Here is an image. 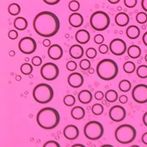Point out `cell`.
Listing matches in <instances>:
<instances>
[{"label":"cell","mask_w":147,"mask_h":147,"mask_svg":"<svg viewBox=\"0 0 147 147\" xmlns=\"http://www.w3.org/2000/svg\"><path fill=\"white\" fill-rule=\"evenodd\" d=\"M34 30L38 35L50 38L57 34L60 30V21L57 15L51 11H41L33 21Z\"/></svg>","instance_id":"obj_1"},{"label":"cell","mask_w":147,"mask_h":147,"mask_svg":"<svg viewBox=\"0 0 147 147\" xmlns=\"http://www.w3.org/2000/svg\"><path fill=\"white\" fill-rule=\"evenodd\" d=\"M38 126L43 129L50 130L55 128L60 123V115L58 111L52 107H46L38 111L36 117Z\"/></svg>","instance_id":"obj_2"},{"label":"cell","mask_w":147,"mask_h":147,"mask_svg":"<svg viewBox=\"0 0 147 147\" xmlns=\"http://www.w3.org/2000/svg\"><path fill=\"white\" fill-rule=\"evenodd\" d=\"M96 71L100 79L110 81L115 79L118 75L119 67L115 61L111 59H104L97 64Z\"/></svg>","instance_id":"obj_3"},{"label":"cell","mask_w":147,"mask_h":147,"mask_svg":"<svg viewBox=\"0 0 147 147\" xmlns=\"http://www.w3.org/2000/svg\"><path fill=\"white\" fill-rule=\"evenodd\" d=\"M54 92L53 88L47 84H39L33 90V97L39 104H47L53 100Z\"/></svg>","instance_id":"obj_4"},{"label":"cell","mask_w":147,"mask_h":147,"mask_svg":"<svg viewBox=\"0 0 147 147\" xmlns=\"http://www.w3.org/2000/svg\"><path fill=\"white\" fill-rule=\"evenodd\" d=\"M115 139L121 144H129L137 137L135 127L129 124H123L116 128L115 132Z\"/></svg>","instance_id":"obj_5"},{"label":"cell","mask_w":147,"mask_h":147,"mask_svg":"<svg viewBox=\"0 0 147 147\" xmlns=\"http://www.w3.org/2000/svg\"><path fill=\"white\" fill-rule=\"evenodd\" d=\"M110 16L103 11H95L90 17L91 26L97 31H103L106 30L110 26Z\"/></svg>","instance_id":"obj_6"},{"label":"cell","mask_w":147,"mask_h":147,"mask_svg":"<svg viewBox=\"0 0 147 147\" xmlns=\"http://www.w3.org/2000/svg\"><path fill=\"white\" fill-rule=\"evenodd\" d=\"M85 137L91 141H96L102 137L104 134V127L98 121H90L84 128Z\"/></svg>","instance_id":"obj_7"},{"label":"cell","mask_w":147,"mask_h":147,"mask_svg":"<svg viewBox=\"0 0 147 147\" xmlns=\"http://www.w3.org/2000/svg\"><path fill=\"white\" fill-rule=\"evenodd\" d=\"M59 68L56 64L53 62H47L45 63L40 70V74L43 79L47 81H53L56 79H57L59 76Z\"/></svg>","instance_id":"obj_8"},{"label":"cell","mask_w":147,"mask_h":147,"mask_svg":"<svg viewBox=\"0 0 147 147\" xmlns=\"http://www.w3.org/2000/svg\"><path fill=\"white\" fill-rule=\"evenodd\" d=\"M18 47L22 53L30 55L35 52L37 48V43L35 40L31 37H24L20 40Z\"/></svg>","instance_id":"obj_9"},{"label":"cell","mask_w":147,"mask_h":147,"mask_svg":"<svg viewBox=\"0 0 147 147\" xmlns=\"http://www.w3.org/2000/svg\"><path fill=\"white\" fill-rule=\"evenodd\" d=\"M132 99L139 104H144L147 102V85L138 84L131 92Z\"/></svg>","instance_id":"obj_10"},{"label":"cell","mask_w":147,"mask_h":147,"mask_svg":"<svg viewBox=\"0 0 147 147\" xmlns=\"http://www.w3.org/2000/svg\"><path fill=\"white\" fill-rule=\"evenodd\" d=\"M110 50L112 54L115 56H122L126 53L127 48L126 42L121 38H115L110 43Z\"/></svg>","instance_id":"obj_11"},{"label":"cell","mask_w":147,"mask_h":147,"mask_svg":"<svg viewBox=\"0 0 147 147\" xmlns=\"http://www.w3.org/2000/svg\"><path fill=\"white\" fill-rule=\"evenodd\" d=\"M109 116L110 119L114 122H121L126 117V110L120 105L112 106L109 111Z\"/></svg>","instance_id":"obj_12"},{"label":"cell","mask_w":147,"mask_h":147,"mask_svg":"<svg viewBox=\"0 0 147 147\" xmlns=\"http://www.w3.org/2000/svg\"><path fill=\"white\" fill-rule=\"evenodd\" d=\"M67 80H68L69 85L74 88H78L82 87V85L84 83V76L78 72L70 74L69 75Z\"/></svg>","instance_id":"obj_13"},{"label":"cell","mask_w":147,"mask_h":147,"mask_svg":"<svg viewBox=\"0 0 147 147\" xmlns=\"http://www.w3.org/2000/svg\"><path fill=\"white\" fill-rule=\"evenodd\" d=\"M48 57L52 60L57 61L59 59L62 57L63 56V49L58 44H53L51 47H49L47 51Z\"/></svg>","instance_id":"obj_14"},{"label":"cell","mask_w":147,"mask_h":147,"mask_svg":"<svg viewBox=\"0 0 147 147\" xmlns=\"http://www.w3.org/2000/svg\"><path fill=\"white\" fill-rule=\"evenodd\" d=\"M64 137L66 139L73 141L77 139L79 136V128L74 125H68L64 128L63 131Z\"/></svg>","instance_id":"obj_15"},{"label":"cell","mask_w":147,"mask_h":147,"mask_svg":"<svg viewBox=\"0 0 147 147\" xmlns=\"http://www.w3.org/2000/svg\"><path fill=\"white\" fill-rule=\"evenodd\" d=\"M69 23L71 26L79 28L84 24V17L81 14L74 12L69 17Z\"/></svg>","instance_id":"obj_16"},{"label":"cell","mask_w":147,"mask_h":147,"mask_svg":"<svg viewBox=\"0 0 147 147\" xmlns=\"http://www.w3.org/2000/svg\"><path fill=\"white\" fill-rule=\"evenodd\" d=\"M75 39L76 41L80 44H86L89 42L90 34L89 32L86 30H79L76 32L75 34Z\"/></svg>","instance_id":"obj_17"},{"label":"cell","mask_w":147,"mask_h":147,"mask_svg":"<svg viewBox=\"0 0 147 147\" xmlns=\"http://www.w3.org/2000/svg\"><path fill=\"white\" fill-rule=\"evenodd\" d=\"M69 55L70 57L74 59H80L84 56V48L82 47V46H80L79 44H74L72 45L70 48H69Z\"/></svg>","instance_id":"obj_18"},{"label":"cell","mask_w":147,"mask_h":147,"mask_svg":"<svg viewBox=\"0 0 147 147\" xmlns=\"http://www.w3.org/2000/svg\"><path fill=\"white\" fill-rule=\"evenodd\" d=\"M115 21L116 25H118L119 26H126L129 23V16L128 15H127L125 12H119L115 16Z\"/></svg>","instance_id":"obj_19"},{"label":"cell","mask_w":147,"mask_h":147,"mask_svg":"<svg viewBox=\"0 0 147 147\" xmlns=\"http://www.w3.org/2000/svg\"><path fill=\"white\" fill-rule=\"evenodd\" d=\"M78 99L83 104H88L92 100V94L88 90H82L78 95Z\"/></svg>","instance_id":"obj_20"},{"label":"cell","mask_w":147,"mask_h":147,"mask_svg":"<svg viewBox=\"0 0 147 147\" xmlns=\"http://www.w3.org/2000/svg\"><path fill=\"white\" fill-rule=\"evenodd\" d=\"M71 116L76 120L83 119L85 116V110L81 106H74L71 110Z\"/></svg>","instance_id":"obj_21"},{"label":"cell","mask_w":147,"mask_h":147,"mask_svg":"<svg viewBox=\"0 0 147 147\" xmlns=\"http://www.w3.org/2000/svg\"><path fill=\"white\" fill-rule=\"evenodd\" d=\"M127 53L128 54V57L131 59H137L142 55V50L137 45H131L127 48Z\"/></svg>","instance_id":"obj_22"},{"label":"cell","mask_w":147,"mask_h":147,"mask_svg":"<svg viewBox=\"0 0 147 147\" xmlns=\"http://www.w3.org/2000/svg\"><path fill=\"white\" fill-rule=\"evenodd\" d=\"M140 29L136 26H130L127 28L126 34L131 39H136L140 36Z\"/></svg>","instance_id":"obj_23"},{"label":"cell","mask_w":147,"mask_h":147,"mask_svg":"<svg viewBox=\"0 0 147 147\" xmlns=\"http://www.w3.org/2000/svg\"><path fill=\"white\" fill-rule=\"evenodd\" d=\"M14 27L18 30H25L28 26V21L24 17H17L13 22Z\"/></svg>","instance_id":"obj_24"},{"label":"cell","mask_w":147,"mask_h":147,"mask_svg":"<svg viewBox=\"0 0 147 147\" xmlns=\"http://www.w3.org/2000/svg\"><path fill=\"white\" fill-rule=\"evenodd\" d=\"M105 100H107L108 102H115L118 100V92H116L115 90H108L105 94Z\"/></svg>","instance_id":"obj_25"},{"label":"cell","mask_w":147,"mask_h":147,"mask_svg":"<svg viewBox=\"0 0 147 147\" xmlns=\"http://www.w3.org/2000/svg\"><path fill=\"white\" fill-rule=\"evenodd\" d=\"M131 82L128 81V80H126V79L122 80L120 83L119 84V88L123 92H129L130 89H131Z\"/></svg>","instance_id":"obj_26"},{"label":"cell","mask_w":147,"mask_h":147,"mask_svg":"<svg viewBox=\"0 0 147 147\" xmlns=\"http://www.w3.org/2000/svg\"><path fill=\"white\" fill-rule=\"evenodd\" d=\"M7 10L11 16H17L21 12V7L17 3H11L9 5Z\"/></svg>","instance_id":"obj_27"},{"label":"cell","mask_w":147,"mask_h":147,"mask_svg":"<svg viewBox=\"0 0 147 147\" xmlns=\"http://www.w3.org/2000/svg\"><path fill=\"white\" fill-rule=\"evenodd\" d=\"M137 76L141 79H146L147 78V65H142L138 66L136 70Z\"/></svg>","instance_id":"obj_28"},{"label":"cell","mask_w":147,"mask_h":147,"mask_svg":"<svg viewBox=\"0 0 147 147\" xmlns=\"http://www.w3.org/2000/svg\"><path fill=\"white\" fill-rule=\"evenodd\" d=\"M123 70L124 72H126L127 74H131L133 73L135 70H137L136 69V65L133 63L132 61H126L125 63L123 64Z\"/></svg>","instance_id":"obj_29"},{"label":"cell","mask_w":147,"mask_h":147,"mask_svg":"<svg viewBox=\"0 0 147 147\" xmlns=\"http://www.w3.org/2000/svg\"><path fill=\"white\" fill-rule=\"evenodd\" d=\"M21 72L25 75H30L33 72V65L29 63H25L21 65Z\"/></svg>","instance_id":"obj_30"},{"label":"cell","mask_w":147,"mask_h":147,"mask_svg":"<svg viewBox=\"0 0 147 147\" xmlns=\"http://www.w3.org/2000/svg\"><path fill=\"white\" fill-rule=\"evenodd\" d=\"M75 97L73 95H66L63 99V102L65 105L66 106H73L75 104Z\"/></svg>","instance_id":"obj_31"},{"label":"cell","mask_w":147,"mask_h":147,"mask_svg":"<svg viewBox=\"0 0 147 147\" xmlns=\"http://www.w3.org/2000/svg\"><path fill=\"white\" fill-rule=\"evenodd\" d=\"M92 112L95 115H100L104 112V107L100 104H94L92 107Z\"/></svg>","instance_id":"obj_32"},{"label":"cell","mask_w":147,"mask_h":147,"mask_svg":"<svg viewBox=\"0 0 147 147\" xmlns=\"http://www.w3.org/2000/svg\"><path fill=\"white\" fill-rule=\"evenodd\" d=\"M136 20L140 24H145L147 22V14L146 12H139L136 16Z\"/></svg>","instance_id":"obj_33"},{"label":"cell","mask_w":147,"mask_h":147,"mask_svg":"<svg viewBox=\"0 0 147 147\" xmlns=\"http://www.w3.org/2000/svg\"><path fill=\"white\" fill-rule=\"evenodd\" d=\"M79 66L83 70H88L91 68V62L88 59H83L79 62Z\"/></svg>","instance_id":"obj_34"},{"label":"cell","mask_w":147,"mask_h":147,"mask_svg":"<svg viewBox=\"0 0 147 147\" xmlns=\"http://www.w3.org/2000/svg\"><path fill=\"white\" fill-rule=\"evenodd\" d=\"M69 10L72 11H77L80 8V4H79V3L78 1L72 0L69 3Z\"/></svg>","instance_id":"obj_35"},{"label":"cell","mask_w":147,"mask_h":147,"mask_svg":"<svg viewBox=\"0 0 147 147\" xmlns=\"http://www.w3.org/2000/svg\"><path fill=\"white\" fill-rule=\"evenodd\" d=\"M96 55H97V52H96V50L95 48H93V47H89L86 51V56L88 58H90V59L95 58L96 57Z\"/></svg>","instance_id":"obj_36"},{"label":"cell","mask_w":147,"mask_h":147,"mask_svg":"<svg viewBox=\"0 0 147 147\" xmlns=\"http://www.w3.org/2000/svg\"><path fill=\"white\" fill-rule=\"evenodd\" d=\"M66 68H67L68 70L71 71V72L74 71L77 69V63L75 61H69L66 64Z\"/></svg>","instance_id":"obj_37"},{"label":"cell","mask_w":147,"mask_h":147,"mask_svg":"<svg viewBox=\"0 0 147 147\" xmlns=\"http://www.w3.org/2000/svg\"><path fill=\"white\" fill-rule=\"evenodd\" d=\"M137 3V0H124V5L128 8H132L136 7Z\"/></svg>","instance_id":"obj_38"},{"label":"cell","mask_w":147,"mask_h":147,"mask_svg":"<svg viewBox=\"0 0 147 147\" xmlns=\"http://www.w3.org/2000/svg\"><path fill=\"white\" fill-rule=\"evenodd\" d=\"M31 62L33 65H34V66H39L42 64V59H41V57H38V56H35V57H34L32 58Z\"/></svg>","instance_id":"obj_39"},{"label":"cell","mask_w":147,"mask_h":147,"mask_svg":"<svg viewBox=\"0 0 147 147\" xmlns=\"http://www.w3.org/2000/svg\"><path fill=\"white\" fill-rule=\"evenodd\" d=\"M42 147H61V146L56 141H48L43 145Z\"/></svg>","instance_id":"obj_40"},{"label":"cell","mask_w":147,"mask_h":147,"mask_svg":"<svg viewBox=\"0 0 147 147\" xmlns=\"http://www.w3.org/2000/svg\"><path fill=\"white\" fill-rule=\"evenodd\" d=\"M109 49H110V47H108L107 45H105V44H100L98 50H99V53H101V54H106V53L109 52Z\"/></svg>","instance_id":"obj_41"},{"label":"cell","mask_w":147,"mask_h":147,"mask_svg":"<svg viewBox=\"0 0 147 147\" xmlns=\"http://www.w3.org/2000/svg\"><path fill=\"white\" fill-rule=\"evenodd\" d=\"M94 41L96 44H102L104 42V36L102 34H96L94 37Z\"/></svg>","instance_id":"obj_42"},{"label":"cell","mask_w":147,"mask_h":147,"mask_svg":"<svg viewBox=\"0 0 147 147\" xmlns=\"http://www.w3.org/2000/svg\"><path fill=\"white\" fill-rule=\"evenodd\" d=\"M8 37L10 39H12V40H15L18 38V33L16 30H11L10 31L8 32Z\"/></svg>","instance_id":"obj_43"},{"label":"cell","mask_w":147,"mask_h":147,"mask_svg":"<svg viewBox=\"0 0 147 147\" xmlns=\"http://www.w3.org/2000/svg\"><path fill=\"white\" fill-rule=\"evenodd\" d=\"M104 97H105V94L102 92H100V91H98V92H96L95 93V98H96V100H101Z\"/></svg>","instance_id":"obj_44"},{"label":"cell","mask_w":147,"mask_h":147,"mask_svg":"<svg viewBox=\"0 0 147 147\" xmlns=\"http://www.w3.org/2000/svg\"><path fill=\"white\" fill-rule=\"evenodd\" d=\"M42 1L48 5H56L61 0H42Z\"/></svg>","instance_id":"obj_45"},{"label":"cell","mask_w":147,"mask_h":147,"mask_svg":"<svg viewBox=\"0 0 147 147\" xmlns=\"http://www.w3.org/2000/svg\"><path fill=\"white\" fill-rule=\"evenodd\" d=\"M119 100L120 101V103L122 104H125L127 102V100H128V98H127V96L126 95H122L119 96Z\"/></svg>","instance_id":"obj_46"},{"label":"cell","mask_w":147,"mask_h":147,"mask_svg":"<svg viewBox=\"0 0 147 147\" xmlns=\"http://www.w3.org/2000/svg\"><path fill=\"white\" fill-rule=\"evenodd\" d=\"M42 44H43V46L46 47H51L52 45H51V41L49 40V39H44L43 41H42Z\"/></svg>","instance_id":"obj_47"},{"label":"cell","mask_w":147,"mask_h":147,"mask_svg":"<svg viewBox=\"0 0 147 147\" xmlns=\"http://www.w3.org/2000/svg\"><path fill=\"white\" fill-rule=\"evenodd\" d=\"M142 142L145 144V145H146L147 146V132H145V133L142 135Z\"/></svg>","instance_id":"obj_48"},{"label":"cell","mask_w":147,"mask_h":147,"mask_svg":"<svg viewBox=\"0 0 147 147\" xmlns=\"http://www.w3.org/2000/svg\"><path fill=\"white\" fill-rule=\"evenodd\" d=\"M142 7L144 11H147V0H142Z\"/></svg>","instance_id":"obj_49"},{"label":"cell","mask_w":147,"mask_h":147,"mask_svg":"<svg viewBox=\"0 0 147 147\" xmlns=\"http://www.w3.org/2000/svg\"><path fill=\"white\" fill-rule=\"evenodd\" d=\"M142 41L144 42V44L147 47V32H146V33L143 34V36H142Z\"/></svg>","instance_id":"obj_50"},{"label":"cell","mask_w":147,"mask_h":147,"mask_svg":"<svg viewBox=\"0 0 147 147\" xmlns=\"http://www.w3.org/2000/svg\"><path fill=\"white\" fill-rule=\"evenodd\" d=\"M142 120H143V123L147 127V112H146L143 115V118H142Z\"/></svg>","instance_id":"obj_51"},{"label":"cell","mask_w":147,"mask_h":147,"mask_svg":"<svg viewBox=\"0 0 147 147\" xmlns=\"http://www.w3.org/2000/svg\"><path fill=\"white\" fill-rule=\"evenodd\" d=\"M119 1H120V0H108V2L110 3L111 4H116V3H118Z\"/></svg>","instance_id":"obj_52"},{"label":"cell","mask_w":147,"mask_h":147,"mask_svg":"<svg viewBox=\"0 0 147 147\" xmlns=\"http://www.w3.org/2000/svg\"><path fill=\"white\" fill-rule=\"evenodd\" d=\"M71 147H86V146H84V145H82V144H74V145H73Z\"/></svg>","instance_id":"obj_53"},{"label":"cell","mask_w":147,"mask_h":147,"mask_svg":"<svg viewBox=\"0 0 147 147\" xmlns=\"http://www.w3.org/2000/svg\"><path fill=\"white\" fill-rule=\"evenodd\" d=\"M100 147H114L113 146H111V145H103V146H101Z\"/></svg>","instance_id":"obj_54"},{"label":"cell","mask_w":147,"mask_h":147,"mask_svg":"<svg viewBox=\"0 0 147 147\" xmlns=\"http://www.w3.org/2000/svg\"><path fill=\"white\" fill-rule=\"evenodd\" d=\"M88 70H89L90 74H93V72H94V69H89Z\"/></svg>","instance_id":"obj_55"},{"label":"cell","mask_w":147,"mask_h":147,"mask_svg":"<svg viewBox=\"0 0 147 147\" xmlns=\"http://www.w3.org/2000/svg\"><path fill=\"white\" fill-rule=\"evenodd\" d=\"M14 55H15V53H14V52H10V56L12 57V56H14Z\"/></svg>","instance_id":"obj_56"},{"label":"cell","mask_w":147,"mask_h":147,"mask_svg":"<svg viewBox=\"0 0 147 147\" xmlns=\"http://www.w3.org/2000/svg\"><path fill=\"white\" fill-rule=\"evenodd\" d=\"M21 77H20V76H16V79H17V81H20V80H21Z\"/></svg>","instance_id":"obj_57"},{"label":"cell","mask_w":147,"mask_h":147,"mask_svg":"<svg viewBox=\"0 0 147 147\" xmlns=\"http://www.w3.org/2000/svg\"><path fill=\"white\" fill-rule=\"evenodd\" d=\"M131 147H140L139 146H137V145H134V146H131Z\"/></svg>","instance_id":"obj_58"},{"label":"cell","mask_w":147,"mask_h":147,"mask_svg":"<svg viewBox=\"0 0 147 147\" xmlns=\"http://www.w3.org/2000/svg\"><path fill=\"white\" fill-rule=\"evenodd\" d=\"M145 60H146V61L147 62V54L146 55V57H145Z\"/></svg>","instance_id":"obj_59"}]
</instances>
